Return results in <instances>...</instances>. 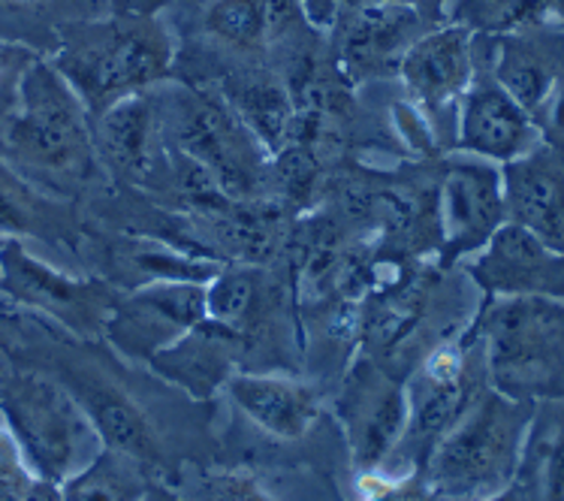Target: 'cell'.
Returning a JSON list of instances; mask_svg holds the SVG:
<instances>
[{
  "instance_id": "cell-1",
  "label": "cell",
  "mask_w": 564,
  "mask_h": 501,
  "mask_svg": "<svg viewBox=\"0 0 564 501\" xmlns=\"http://www.w3.org/2000/svg\"><path fill=\"white\" fill-rule=\"evenodd\" d=\"M0 157L55 199H73L106 178L91 116L48 58L19 76L15 100L0 118Z\"/></svg>"
},
{
  "instance_id": "cell-2",
  "label": "cell",
  "mask_w": 564,
  "mask_h": 501,
  "mask_svg": "<svg viewBox=\"0 0 564 501\" xmlns=\"http://www.w3.org/2000/svg\"><path fill=\"white\" fill-rule=\"evenodd\" d=\"M175 58V36L161 12H109L61 28V46L48 61L97 118L124 97L170 83Z\"/></svg>"
},
{
  "instance_id": "cell-3",
  "label": "cell",
  "mask_w": 564,
  "mask_h": 501,
  "mask_svg": "<svg viewBox=\"0 0 564 501\" xmlns=\"http://www.w3.org/2000/svg\"><path fill=\"white\" fill-rule=\"evenodd\" d=\"M534 402L484 386L426 456V487L438 501H486L519 475Z\"/></svg>"
},
{
  "instance_id": "cell-4",
  "label": "cell",
  "mask_w": 564,
  "mask_h": 501,
  "mask_svg": "<svg viewBox=\"0 0 564 501\" xmlns=\"http://www.w3.org/2000/svg\"><path fill=\"white\" fill-rule=\"evenodd\" d=\"M163 85L154 88V97L170 152L199 166L227 199L263 197L272 178V154L239 121L224 94L196 83Z\"/></svg>"
},
{
  "instance_id": "cell-5",
  "label": "cell",
  "mask_w": 564,
  "mask_h": 501,
  "mask_svg": "<svg viewBox=\"0 0 564 501\" xmlns=\"http://www.w3.org/2000/svg\"><path fill=\"white\" fill-rule=\"evenodd\" d=\"M486 381L517 402H564V303L489 299L474 320Z\"/></svg>"
},
{
  "instance_id": "cell-6",
  "label": "cell",
  "mask_w": 564,
  "mask_h": 501,
  "mask_svg": "<svg viewBox=\"0 0 564 501\" xmlns=\"http://www.w3.org/2000/svg\"><path fill=\"white\" fill-rule=\"evenodd\" d=\"M0 420L36 478L58 487L104 450L91 417L55 374L3 372Z\"/></svg>"
},
{
  "instance_id": "cell-7",
  "label": "cell",
  "mask_w": 564,
  "mask_h": 501,
  "mask_svg": "<svg viewBox=\"0 0 564 501\" xmlns=\"http://www.w3.org/2000/svg\"><path fill=\"white\" fill-rule=\"evenodd\" d=\"M0 293L79 338H100L118 296L106 281L73 275L36 257L19 239L0 246Z\"/></svg>"
},
{
  "instance_id": "cell-8",
  "label": "cell",
  "mask_w": 564,
  "mask_h": 501,
  "mask_svg": "<svg viewBox=\"0 0 564 501\" xmlns=\"http://www.w3.org/2000/svg\"><path fill=\"white\" fill-rule=\"evenodd\" d=\"M477 73V34L444 22L416 40L399 61L395 79L404 100L414 106L438 142L441 154L453 152L456 112Z\"/></svg>"
},
{
  "instance_id": "cell-9",
  "label": "cell",
  "mask_w": 564,
  "mask_h": 501,
  "mask_svg": "<svg viewBox=\"0 0 564 501\" xmlns=\"http://www.w3.org/2000/svg\"><path fill=\"white\" fill-rule=\"evenodd\" d=\"M438 251L441 266L471 260L507 224L501 166L449 154L438 170Z\"/></svg>"
},
{
  "instance_id": "cell-10",
  "label": "cell",
  "mask_w": 564,
  "mask_h": 501,
  "mask_svg": "<svg viewBox=\"0 0 564 501\" xmlns=\"http://www.w3.org/2000/svg\"><path fill=\"white\" fill-rule=\"evenodd\" d=\"M438 22L395 3H341L329 28L338 70L350 85L390 79L404 52ZM444 24V22H441Z\"/></svg>"
},
{
  "instance_id": "cell-11",
  "label": "cell",
  "mask_w": 564,
  "mask_h": 501,
  "mask_svg": "<svg viewBox=\"0 0 564 501\" xmlns=\"http://www.w3.org/2000/svg\"><path fill=\"white\" fill-rule=\"evenodd\" d=\"M338 420L359 471L378 475L404 442L411 420L408 386L371 360L354 362L338 393Z\"/></svg>"
},
{
  "instance_id": "cell-12",
  "label": "cell",
  "mask_w": 564,
  "mask_h": 501,
  "mask_svg": "<svg viewBox=\"0 0 564 501\" xmlns=\"http://www.w3.org/2000/svg\"><path fill=\"white\" fill-rule=\"evenodd\" d=\"M206 320V284L149 281L121 296L104 336L127 360L151 362Z\"/></svg>"
},
{
  "instance_id": "cell-13",
  "label": "cell",
  "mask_w": 564,
  "mask_h": 501,
  "mask_svg": "<svg viewBox=\"0 0 564 501\" xmlns=\"http://www.w3.org/2000/svg\"><path fill=\"white\" fill-rule=\"evenodd\" d=\"M541 145L531 116L498 85L477 46V73L456 112L453 152L507 166Z\"/></svg>"
},
{
  "instance_id": "cell-14",
  "label": "cell",
  "mask_w": 564,
  "mask_h": 501,
  "mask_svg": "<svg viewBox=\"0 0 564 501\" xmlns=\"http://www.w3.org/2000/svg\"><path fill=\"white\" fill-rule=\"evenodd\" d=\"M477 291L489 299H558L564 303V254L507 221L484 251L465 260Z\"/></svg>"
},
{
  "instance_id": "cell-15",
  "label": "cell",
  "mask_w": 564,
  "mask_h": 501,
  "mask_svg": "<svg viewBox=\"0 0 564 501\" xmlns=\"http://www.w3.org/2000/svg\"><path fill=\"white\" fill-rule=\"evenodd\" d=\"M61 384L76 396L94 429L109 450L137 459L139 466L158 468L163 462V442L151 417L137 399L94 366H67V374H55Z\"/></svg>"
},
{
  "instance_id": "cell-16",
  "label": "cell",
  "mask_w": 564,
  "mask_h": 501,
  "mask_svg": "<svg viewBox=\"0 0 564 501\" xmlns=\"http://www.w3.org/2000/svg\"><path fill=\"white\" fill-rule=\"evenodd\" d=\"M94 149L106 175L121 182H151L161 166H170L161 109L154 91L133 94L91 118Z\"/></svg>"
},
{
  "instance_id": "cell-17",
  "label": "cell",
  "mask_w": 564,
  "mask_h": 501,
  "mask_svg": "<svg viewBox=\"0 0 564 501\" xmlns=\"http://www.w3.org/2000/svg\"><path fill=\"white\" fill-rule=\"evenodd\" d=\"M486 67L498 85L517 100L534 121L546 94L564 76V31L553 24L501 36H477Z\"/></svg>"
},
{
  "instance_id": "cell-18",
  "label": "cell",
  "mask_w": 564,
  "mask_h": 501,
  "mask_svg": "<svg viewBox=\"0 0 564 501\" xmlns=\"http://www.w3.org/2000/svg\"><path fill=\"white\" fill-rule=\"evenodd\" d=\"M507 221L564 254V149L541 142L525 157L501 166Z\"/></svg>"
},
{
  "instance_id": "cell-19",
  "label": "cell",
  "mask_w": 564,
  "mask_h": 501,
  "mask_svg": "<svg viewBox=\"0 0 564 501\" xmlns=\"http://www.w3.org/2000/svg\"><path fill=\"white\" fill-rule=\"evenodd\" d=\"M224 393L257 429L281 442L305 438L321 414V399L314 386L288 374L236 372L224 386Z\"/></svg>"
},
{
  "instance_id": "cell-20",
  "label": "cell",
  "mask_w": 564,
  "mask_h": 501,
  "mask_svg": "<svg viewBox=\"0 0 564 501\" xmlns=\"http://www.w3.org/2000/svg\"><path fill=\"white\" fill-rule=\"evenodd\" d=\"M242 357V341L230 329L203 320L175 345L149 362L163 381L178 386L191 399H212L227 386Z\"/></svg>"
},
{
  "instance_id": "cell-21",
  "label": "cell",
  "mask_w": 564,
  "mask_h": 501,
  "mask_svg": "<svg viewBox=\"0 0 564 501\" xmlns=\"http://www.w3.org/2000/svg\"><path fill=\"white\" fill-rule=\"evenodd\" d=\"M218 91L272 157L296 140L300 112L275 70H265L263 64L232 70L220 79Z\"/></svg>"
},
{
  "instance_id": "cell-22",
  "label": "cell",
  "mask_w": 564,
  "mask_h": 501,
  "mask_svg": "<svg viewBox=\"0 0 564 501\" xmlns=\"http://www.w3.org/2000/svg\"><path fill=\"white\" fill-rule=\"evenodd\" d=\"M0 239L43 242L69 248L79 239V221L67 199H55L34 187L0 157Z\"/></svg>"
},
{
  "instance_id": "cell-23",
  "label": "cell",
  "mask_w": 564,
  "mask_h": 501,
  "mask_svg": "<svg viewBox=\"0 0 564 501\" xmlns=\"http://www.w3.org/2000/svg\"><path fill=\"white\" fill-rule=\"evenodd\" d=\"M199 34L215 52L236 58L232 70L263 64L265 0H203Z\"/></svg>"
},
{
  "instance_id": "cell-24",
  "label": "cell",
  "mask_w": 564,
  "mask_h": 501,
  "mask_svg": "<svg viewBox=\"0 0 564 501\" xmlns=\"http://www.w3.org/2000/svg\"><path fill=\"white\" fill-rule=\"evenodd\" d=\"M517 478L534 501H564V402H541L534 409Z\"/></svg>"
},
{
  "instance_id": "cell-25",
  "label": "cell",
  "mask_w": 564,
  "mask_h": 501,
  "mask_svg": "<svg viewBox=\"0 0 564 501\" xmlns=\"http://www.w3.org/2000/svg\"><path fill=\"white\" fill-rule=\"evenodd\" d=\"M149 468L104 447L88 466L61 483L64 501H142L149 492Z\"/></svg>"
},
{
  "instance_id": "cell-26",
  "label": "cell",
  "mask_w": 564,
  "mask_h": 501,
  "mask_svg": "<svg viewBox=\"0 0 564 501\" xmlns=\"http://www.w3.org/2000/svg\"><path fill=\"white\" fill-rule=\"evenodd\" d=\"M447 22L462 24L477 36L517 34L550 24L546 0H453Z\"/></svg>"
},
{
  "instance_id": "cell-27",
  "label": "cell",
  "mask_w": 564,
  "mask_h": 501,
  "mask_svg": "<svg viewBox=\"0 0 564 501\" xmlns=\"http://www.w3.org/2000/svg\"><path fill=\"white\" fill-rule=\"evenodd\" d=\"M194 501H275L248 471H208L196 483Z\"/></svg>"
},
{
  "instance_id": "cell-28",
  "label": "cell",
  "mask_w": 564,
  "mask_h": 501,
  "mask_svg": "<svg viewBox=\"0 0 564 501\" xmlns=\"http://www.w3.org/2000/svg\"><path fill=\"white\" fill-rule=\"evenodd\" d=\"M36 480L40 478L28 466L22 447L0 420V501H24Z\"/></svg>"
},
{
  "instance_id": "cell-29",
  "label": "cell",
  "mask_w": 564,
  "mask_h": 501,
  "mask_svg": "<svg viewBox=\"0 0 564 501\" xmlns=\"http://www.w3.org/2000/svg\"><path fill=\"white\" fill-rule=\"evenodd\" d=\"M534 128L541 133V142L564 149V76L555 83V88L546 94L541 109L534 112Z\"/></svg>"
},
{
  "instance_id": "cell-30",
  "label": "cell",
  "mask_w": 564,
  "mask_h": 501,
  "mask_svg": "<svg viewBox=\"0 0 564 501\" xmlns=\"http://www.w3.org/2000/svg\"><path fill=\"white\" fill-rule=\"evenodd\" d=\"M36 55L24 52L22 46H12V43H0V91H7V83L15 85L24 67L34 61Z\"/></svg>"
},
{
  "instance_id": "cell-31",
  "label": "cell",
  "mask_w": 564,
  "mask_h": 501,
  "mask_svg": "<svg viewBox=\"0 0 564 501\" xmlns=\"http://www.w3.org/2000/svg\"><path fill=\"white\" fill-rule=\"evenodd\" d=\"M341 3H395V7L416 10L420 15H426L438 24L447 22V10L453 7V0H341Z\"/></svg>"
},
{
  "instance_id": "cell-32",
  "label": "cell",
  "mask_w": 564,
  "mask_h": 501,
  "mask_svg": "<svg viewBox=\"0 0 564 501\" xmlns=\"http://www.w3.org/2000/svg\"><path fill=\"white\" fill-rule=\"evenodd\" d=\"M305 10L317 28L329 31L335 22V12H338V0H305Z\"/></svg>"
},
{
  "instance_id": "cell-33",
  "label": "cell",
  "mask_w": 564,
  "mask_h": 501,
  "mask_svg": "<svg viewBox=\"0 0 564 501\" xmlns=\"http://www.w3.org/2000/svg\"><path fill=\"white\" fill-rule=\"evenodd\" d=\"M112 12H161L166 0H109Z\"/></svg>"
},
{
  "instance_id": "cell-34",
  "label": "cell",
  "mask_w": 564,
  "mask_h": 501,
  "mask_svg": "<svg viewBox=\"0 0 564 501\" xmlns=\"http://www.w3.org/2000/svg\"><path fill=\"white\" fill-rule=\"evenodd\" d=\"M24 501H64L61 499V487L58 483H48V480H36L34 490L28 492Z\"/></svg>"
},
{
  "instance_id": "cell-35",
  "label": "cell",
  "mask_w": 564,
  "mask_h": 501,
  "mask_svg": "<svg viewBox=\"0 0 564 501\" xmlns=\"http://www.w3.org/2000/svg\"><path fill=\"white\" fill-rule=\"evenodd\" d=\"M486 501H534V499H531L529 487L517 478L505 492H498V495H492V499H486Z\"/></svg>"
},
{
  "instance_id": "cell-36",
  "label": "cell",
  "mask_w": 564,
  "mask_h": 501,
  "mask_svg": "<svg viewBox=\"0 0 564 501\" xmlns=\"http://www.w3.org/2000/svg\"><path fill=\"white\" fill-rule=\"evenodd\" d=\"M142 501H187L185 495H178L170 487H161V483H149V492L142 495Z\"/></svg>"
},
{
  "instance_id": "cell-37",
  "label": "cell",
  "mask_w": 564,
  "mask_h": 501,
  "mask_svg": "<svg viewBox=\"0 0 564 501\" xmlns=\"http://www.w3.org/2000/svg\"><path fill=\"white\" fill-rule=\"evenodd\" d=\"M546 22L564 31V0H546Z\"/></svg>"
},
{
  "instance_id": "cell-38",
  "label": "cell",
  "mask_w": 564,
  "mask_h": 501,
  "mask_svg": "<svg viewBox=\"0 0 564 501\" xmlns=\"http://www.w3.org/2000/svg\"><path fill=\"white\" fill-rule=\"evenodd\" d=\"M0 246H3V239H0Z\"/></svg>"
},
{
  "instance_id": "cell-39",
  "label": "cell",
  "mask_w": 564,
  "mask_h": 501,
  "mask_svg": "<svg viewBox=\"0 0 564 501\" xmlns=\"http://www.w3.org/2000/svg\"><path fill=\"white\" fill-rule=\"evenodd\" d=\"M0 378H3V372H0Z\"/></svg>"
}]
</instances>
